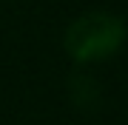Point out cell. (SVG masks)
<instances>
[{
	"label": "cell",
	"instance_id": "1",
	"mask_svg": "<svg viewBox=\"0 0 128 125\" xmlns=\"http://www.w3.org/2000/svg\"><path fill=\"white\" fill-rule=\"evenodd\" d=\"M128 40L125 20L114 11H82L66 26L63 48L77 65H97L122 51Z\"/></svg>",
	"mask_w": 128,
	"mask_h": 125
}]
</instances>
